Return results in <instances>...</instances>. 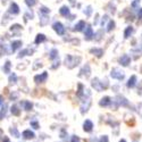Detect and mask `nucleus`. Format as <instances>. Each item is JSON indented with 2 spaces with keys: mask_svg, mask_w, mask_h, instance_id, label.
Masks as SVG:
<instances>
[{
  "mask_svg": "<svg viewBox=\"0 0 142 142\" xmlns=\"http://www.w3.org/2000/svg\"><path fill=\"white\" fill-rule=\"evenodd\" d=\"M5 108H6V107H5ZM5 108H2V110L0 112V119H2V117L6 115V109Z\"/></svg>",
  "mask_w": 142,
  "mask_h": 142,
  "instance_id": "1a4fd4ad",
  "label": "nucleus"
},
{
  "mask_svg": "<svg viewBox=\"0 0 142 142\" xmlns=\"http://www.w3.org/2000/svg\"><path fill=\"white\" fill-rule=\"evenodd\" d=\"M23 106L25 110H31V108H32V103L30 101H23Z\"/></svg>",
  "mask_w": 142,
  "mask_h": 142,
  "instance_id": "20e7f679",
  "label": "nucleus"
},
{
  "mask_svg": "<svg viewBox=\"0 0 142 142\" xmlns=\"http://www.w3.org/2000/svg\"><path fill=\"white\" fill-rule=\"evenodd\" d=\"M110 103V99L108 97H105L101 99V101H100V106H108Z\"/></svg>",
  "mask_w": 142,
  "mask_h": 142,
  "instance_id": "7ed1b4c3",
  "label": "nucleus"
},
{
  "mask_svg": "<svg viewBox=\"0 0 142 142\" xmlns=\"http://www.w3.org/2000/svg\"><path fill=\"white\" fill-rule=\"evenodd\" d=\"M119 142H126L125 140H121V141H119Z\"/></svg>",
  "mask_w": 142,
  "mask_h": 142,
  "instance_id": "dca6fc26",
  "label": "nucleus"
},
{
  "mask_svg": "<svg viewBox=\"0 0 142 142\" xmlns=\"http://www.w3.org/2000/svg\"><path fill=\"white\" fill-rule=\"evenodd\" d=\"M92 127H93V124L91 121H85L84 122V131L85 132H91L92 131Z\"/></svg>",
  "mask_w": 142,
  "mask_h": 142,
  "instance_id": "f257e3e1",
  "label": "nucleus"
},
{
  "mask_svg": "<svg viewBox=\"0 0 142 142\" xmlns=\"http://www.w3.org/2000/svg\"><path fill=\"white\" fill-rule=\"evenodd\" d=\"M132 33V27H128L127 30H126V32H125V38H128V34Z\"/></svg>",
  "mask_w": 142,
  "mask_h": 142,
  "instance_id": "9d476101",
  "label": "nucleus"
},
{
  "mask_svg": "<svg viewBox=\"0 0 142 142\" xmlns=\"http://www.w3.org/2000/svg\"><path fill=\"white\" fill-rule=\"evenodd\" d=\"M11 113L13 114H14V115H16V116H18V115H20V110H18V107L17 106H13L11 107Z\"/></svg>",
  "mask_w": 142,
  "mask_h": 142,
  "instance_id": "423d86ee",
  "label": "nucleus"
},
{
  "mask_svg": "<svg viewBox=\"0 0 142 142\" xmlns=\"http://www.w3.org/2000/svg\"><path fill=\"white\" fill-rule=\"evenodd\" d=\"M134 81H135V76H132V78H130V82H128V84H127L128 87H131V88L133 87V85H134V83H135Z\"/></svg>",
  "mask_w": 142,
  "mask_h": 142,
  "instance_id": "6e6552de",
  "label": "nucleus"
},
{
  "mask_svg": "<svg viewBox=\"0 0 142 142\" xmlns=\"http://www.w3.org/2000/svg\"><path fill=\"white\" fill-rule=\"evenodd\" d=\"M45 78H47V74L45 73L42 75V76H36L35 77V81L38 82V83H39V81H42V80H45Z\"/></svg>",
  "mask_w": 142,
  "mask_h": 142,
  "instance_id": "0eeeda50",
  "label": "nucleus"
},
{
  "mask_svg": "<svg viewBox=\"0 0 142 142\" xmlns=\"http://www.w3.org/2000/svg\"><path fill=\"white\" fill-rule=\"evenodd\" d=\"M100 142H109L108 141V137H106V135H103V137L100 139Z\"/></svg>",
  "mask_w": 142,
  "mask_h": 142,
  "instance_id": "9b49d317",
  "label": "nucleus"
},
{
  "mask_svg": "<svg viewBox=\"0 0 142 142\" xmlns=\"http://www.w3.org/2000/svg\"><path fill=\"white\" fill-rule=\"evenodd\" d=\"M2 99H4V98H2V96H0V105H1L2 101H4V100H2Z\"/></svg>",
  "mask_w": 142,
  "mask_h": 142,
  "instance_id": "2eb2a0df",
  "label": "nucleus"
},
{
  "mask_svg": "<svg viewBox=\"0 0 142 142\" xmlns=\"http://www.w3.org/2000/svg\"><path fill=\"white\" fill-rule=\"evenodd\" d=\"M23 137L25 138V139H33L34 138V133L33 132H31L30 130H26V131H24L23 132Z\"/></svg>",
  "mask_w": 142,
  "mask_h": 142,
  "instance_id": "f03ea898",
  "label": "nucleus"
},
{
  "mask_svg": "<svg viewBox=\"0 0 142 142\" xmlns=\"http://www.w3.org/2000/svg\"><path fill=\"white\" fill-rule=\"evenodd\" d=\"M2 142H9V139L7 137H4V141H2Z\"/></svg>",
  "mask_w": 142,
  "mask_h": 142,
  "instance_id": "4468645a",
  "label": "nucleus"
},
{
  "mask_svg": "<svg viewBox=\"0 0 142 142\" xmlns=\"http://www.w3.org/2000/svg\"><path fill=\"white\" fill-rule=\"evenodd\" d=\"M72 142H81L80 138H78V137H73V138H72Z\"/></svg>",
  "mask_w": 142,
  "mask_h": 142,
  "instance_id": "f8f14e48",
  "label": "nucleus"
},
{
  "mask_svg": "<svg viewBox=\"0 0 142 142\" xmlns=\"http://www.w3.org/2000/svg\"><path fill=\"white\" fill-rule=\"evenodd\" d=\"M10 133L14 135L15 138H20V133H18V131H17L16 127H11L10 128Z\"/></svg>",
  "mask_w": 142,
  "mask_h": 142,
  "instance_id": "39448f33",
  "label": "nucleus"
},
{
  "mask_svg": "<svg viewBox=\"0 0 142 142\" xmlns=\"http://www.w3.org/2000/svg\"><path fill=\"white\" fill-rule=\"evenodd\" d=\"M31 124H32L34 126V128H39V125H38L36 122H31Z\"/></svg>",
  "mask_w": 142,
  "mask_h": 142,
  "instance_id": "ddd939ff",
  "label": "nucleus"
}]
</instances>
